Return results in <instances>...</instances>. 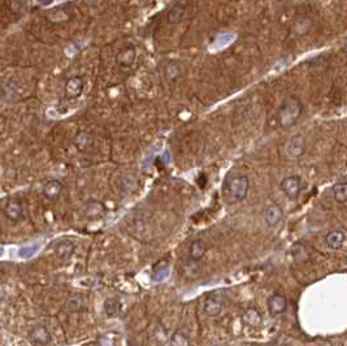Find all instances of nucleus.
<instances>
[{
    "mask_svg": "<svg viewBox=\"0 0 347 346\" xmlns=\"http://www.w3.org/2000/svg\"><path fill=\"white\" fill-rule=\"evenodd\" d=\"M248 190H250V180L247 176H236L225 185V194L233 203L243 201L247 197Z\"/></svg>",
    "mask_w": 347,
    "mask_h": 346,
    "instance_id": "nucleus-2",
    "label": "nucleus"
},
{
    "mask_svg": "<svg viewBox=\"0 0 347 346\" xmlns=\"http://www.w3.org/2000/svg\"><path fill=\"white\" fill-rule=\"evenodd\" d=\"M279 187H281L283 194L288 196L289 198L297 199L300 196V192H302V180H300L299 176H289V177H285L281 181Z\"/></svg>",
    "mask_w": 347,
    "mask_h": 346,
    "instance_id": "nucleus-4",
    "label": "nucleus"
},
{
    "mask_svg": "<svg viewBox=\"0 0 347 346\" xmlns=\"http://www.w3.org/2000/svg\"><path fill=\"white\" fill-rule=\"evenodd\" d=\"M286 154L289 158L292 159H298L302 155L304 154L306 151V139L302 134H297V136H293L292 138L289 139L288 143H286Z\"/></svg>",
    "mask_w": 347,
    "mask_h": 346,
    "instance_id": "nucleus-5",
    "label": "nucleus"
},
{
    "mask_svg": "<svg viewBox=\"0 0 347 346\" xmlns=\"http://www.w3.org/2000/svg\"><path fill=\"white\" fill-rule=\"evenodd\" d=\"M181 73H182V71H181V67L178 62L171 61L168 62L167 67H165V76H167L169 82H176V81L180 80Z\"/></svg>",
    "mask_w": 347,
    "mask_h": 346,
    "instance_id": "nucleus-21",
    "label": "nucleus"
},
{
    "mask_svg": "<svg viewBox=\"0 0 347 346\" xmlns=\"http://www.w3.org/2000/svg\"><path fill=\"white\" fill-rule=\"evenodd\" d=\"M185 16V4L176 3L168 12V22L169 24H178Z\"/></svg>",
    "mask_w": 347,
    "mask_h": 346,
    "instance_id": "nucleus-19",
    "label": "nucleus"
},
{
    "mask_svg": "<svg viewBox=\"0 0 347 346\" xmlns=\"http://www.w3.org/2000/svg\"><path fill=\"white\" fill-rule=\"evenodd\" d=\"M4 215H6L7 219H9L11 222H20V220L24 219L25 211H24V204L20 199L17 198H11L7 202L6 207H4Z\"/></svg>",
    "mask_w": 347,
    "mask_h": 346,
    "instance_id": "nucleus-7",
    "label": "nucleus"
},
{
    "mask_svg": "<svg viewBox=\"0 0 347 346\" xmlns=\"http://www.w3.org/2000/svg\"><path fill=\"white\" fill-rule=\"evenodd\" d=\"M224 301H225V292L224 290H215L207 296L204 301V312L211 318H215L220 315L224 307Z\"/></svg>",
    "mask_w": 347,
    "mask_h": 346,
    "instance_id": "nucleus-3",
    "label": "nucleus"
},
{
    "mask_svg": "<svg viewBox=\"0 0 347 346\" xmlns=\"http://www.w3.org/2000/svg\"><path fill=\"white\" fill-rule=\"evenodd\" d=\"M137 57V50L133 45L125 46L124 48H121L116 55V62L121 68H130L134 64Z\"/></svg>",
    "mask_w": 347,
    "mask_h": 346,
    "instance_id": "nucleus-9",
    "label": "nucleus"
},
{
    "mask_svg": "<svg viewBox=\"0 0 347 346\" xmlns=\"http://www.w3.org/2000/svg\"><path fill=\"white\" fill-rule=\"evenodd\" d=\"M282 219H283V211L277 203L271 204V206H268V207L265 208L264 220H265V223H267L268 227H271V228H276V227H278V225L281 224Z\"/></svg>",
    "mask_w": 347,
    "mask_h": 346,
    "instance_id": "nucleus-10",
    "label": "nucleus"
},
{
    "mask_svg": "<svg viewBox=\"0 0 347 346\" xmlns=\"http://www.w3.org/2000/svg\"><path fill=\"white\" fill-rule=\"evenodd\" d=\"M85 298L80 294L71 297L67 301V308H68L69 312H81V311L85 310Z\"/></svg>",
    "mask_w": 347,
    "mask_h": 346,
    "instance_id": "nucleus-23",
    "label": "nucleus"
},
{
    "mask_svg": "<svg viewBox=\"0 0 347 346\" xmlns=\"http://www.w3.org/2000/svg\"><path fill=\"white\" fill-rule=\"evenodd\" d=\"M73 145L80 152H85L91 145V137L87 132H78L73 137Z\"/></svg>",
    "mask_w": 347,
    "mask_h": 346,
    "instance_id": "nucleus-18",
    "label": "nucleus"
},
{
    "mask_svg": "<svg viewBox=\"0 0 347 346\" xmlns=\"http://www.w3.org/2000/svg\"><path fill=\"white\" fill-rule=\"evenodd\" d=\"M104 312L108 318L117 317L121 311V302L116 298H107L104 302Z\"/></svg>",
    "mask_w": 347,
    "mask_h": 346,
    "instance_id": "nucleus-22",
    "label": "nucleus"
},
{
    "mask_svg": "<svg viewBox=\"0 0 347 346\" xmlns=\"http://www.w3.org/2000/svg\"><path fill=\"white\" fill-rule=\"evenodd\" d=\"M62 183L60 182L59 180H48L47 182L44 183L43 186V194L46 198L51 199V201H55V199H57L60 197V194H61L62 192Z\"/></svg>",
    "mask_w": 347,
    "mask_h": 346,
    "instance_id": "nucleus-15",
    "label": "nucleus"
},
{
    "mask_svg": "<svg viewBox=\"0 0 347 346\" xmlns=\"http://www.w3.org/2000/svg\"><path fill=\"white\" fill-rule=\"evenodd\" d=\"M242 323L247 327H258L262 323V315L256 308H247L242 315Z\"/></svg>",
    "mask_w": 347,
    "mask_h": 346,
    "instance_id": "nucleus-17",
    "label": "nucleus"
},
{
    "mask_svg": "<svg viewBox=\"0 0 347 346\" xmlns=\"http://www.w3.org/2000/svg\"><path fill=\"white\" fill-rule=\"evenodd\" d=\"M106 211V204L98 199H88L83 206V215L90 220H94L102 216Z\"/></svg>",
    "mask_w": 347,
    "mask_h": 346,
    "instance_id": "nucleus-12",
    "label": "nucleus"
},
{
    "mask_svg": "<svg viewBox=\"0 0 347 346\" xmlns=\"http://www.w3.org/2000/svg\"><path fill=\"white\" fill-rule=\"evenodd\" d=\"M29 337L30 341L37 346H47L52 341L50 331L43 324H37L33 327L29 332Z\"/></svg>",
    "mask_w": 347,
    "mask_h": 346,
    "instance_id": "nucleus-6",
    "label": "nucleus"
},
{
    "mask_svg": "<svg viewBox=\"0 0 347 346\" xmlns=\"http://www.w3.org/2000/svg\"><path fill=\"white\" fill-rule=\"evenodd\" d=\"M346 346H347V345H346Z\"/></svg>",
    "mask_w": 347,
    "mask_h": 346,
    "instance_id": "nucleus-25",
    "label": "nucleus"
},
{
    "mask_svg": "<svg viewBox=\"0 0 347 346\" xmlns=\"http://www.w3.org/2000/svg\"><path fill=\"white\" fill-rule=\"evenodd\" d=\"M74 247H76V246H74V243L72 242V241H60L55 247L56 257L59 258L60 261H67V259H69V258L72 257V254H73Z\"/></svg>",
    "mask_w": 347,
    "mask_h": 346,
    "instance_id": "nucleus-16",
    "label": "nucleus"
},
{
    "mask_svg": "<svg viewBox=\"0 0 347 346\" xmlns=\"http://www.w3.org/2000/svg\"><path fill=\"white\" fill-rule=\"evenodd\" d=\"M333 198L337 203H346L347 202V182H337L332 187Z\"/></svg>",
    "mask_w": 347,
    "mask_h": 346,
    "instance_id": "nucleus-20",
    "label": "nucleus"
},
{
    "mask_svg": "<svg viewBox=\"0 0 347 346\" xmlns=\"http://www.w3.org/2000/svg\"><path fill=\"white\" fill-rule=\"evenodd\" d=\"M85 89V80L81 76H73L65 83V98L77 99L80 98L81 94Z\"/></svg>",
    "mask_w": 347,
    "mask_h": 346,
    "instance_id": "nucleus-8",
    "label": "nucleus"
},
{
    "mask_svg": "<svg viewBox=\"0 0 347 346\" xmlns=\"http://www.w3.org/2000/svg\"><path fill=\"white\" fill-rule=\"evenodd\" d=\"M344 241H346V233L341 229H334L330 231L329 233L325 236V243L330 250H339L343 246Z\"/></svg>",
    "mask_w": 347,
    "mask_h": 346,
    "instance_id": "nucleus-13",
    "label": "nucleus"
},
{
    "mask_svg": "<svg viewBox=\"0 0 347 346\" xmlns=\"http://www.w3.org/2000/svg\"><path fill=\"white\" fill-rule=\"evenodd\" d=\"M207 250H208V246L204 242L203 240H195L190 243L188 246V257H190V261L193 262H199L204 258V255L207 254Z\"/></svg>",
    "mask_w": 347,
    "mask_h": 346,
    "instance_id": "nucleus-14",
    "label": "nucleus"
},
{
    "mask_svg": "<svg viewBox=\"0 0 347 346\" xmlns=\"http://www.w3.org/2000/svg\"><path fill=\"white\" fill-rule=\"evenodd\" d=\"M303 112V104L295 97H289L278 111V122L281 127L290 128L299 120Z\"/></svg>",
    "mask_w": 347,
    "mask_h": 346,
    "instance_id": "nucleus-1",
    "label": "nucleus"
},
{
    "mask_svg": "<svg viewBox=\"0 0 347 346\" xmlns=\"http://www.w3.org/2000/svg\"><path fill=\"white\" fill-rule=\"evenodd\" d=\"M171 346H190V338L183 332H176L169 341Z\"/></svg>",
    "mask_w": 347,
    "mask_h": 346,
    "instance_id": "nucleus-24",
    "label": "nucleus"
},
{
    "mask_svg": "<svg viewBox=\"0 0 347 346\" xmlns=\"http://www.w3.org/2000/svg\"><path fill=\"white\" fill-rule=\"evenodd\" d=\"M267 305L271 315L277 317V315H281V313L285 312L286 308H288V301H286L285 296L276 293L272 294V296L268 298Z\"/></svg>",
    "mask_w": 347,
    "mask_h": 346,
    "instance_id": "nucleus-11",
    "label": "nucleus"
}]
</instances>
